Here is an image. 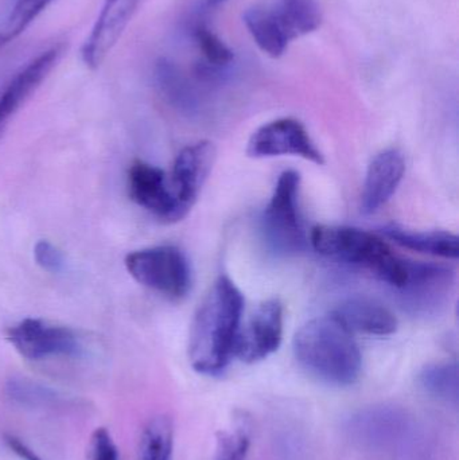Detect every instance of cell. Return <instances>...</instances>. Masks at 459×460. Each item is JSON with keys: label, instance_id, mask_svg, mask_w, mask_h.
<instances>
[{"label": "cell", "instance_id": "cell-1", "mask_svg": "<svg viewBox=\"0 0 459 460\" xmlns=\"http://www.w3.org/2000/svg\"><path fill=\"white\" fill-rule=\"evenodd\" d=\"M244 296L221 275L197 308L189 334V361L199 375L218 376L234 354L242 326Z\"/></svg>", "mask_w": 459, "mask_h": 460}, {"label": "cell", "instance_id": "cell-2", "mask_svg": "<svg viewBox=\"0 0 459 460\" xmlns=\"http://www.w3.org/2000/svg\"><path fill=\"white\" fill-rule=\"evenodd\" d=\"M294 354L307 373L331 385H353L360 377V349L353 332L334 315L304 324L294 338Z\"/></svg>", "mask_w": 459, "mask_h": 460}, {"label": "cell", "instance_id": "cell-3", "mask_svg": "<svg viewBox=\"0 0 459 460\" xmlns=\"http://www.w3.org/2000/svg\"><path fill=\"white\" fill-rule=\"evenodd\" d=\"M310 243L318 253L364 268L398 291L407 279V262L379 235L350 226H315Z\"/></svg>", "mask_w": 459, "mask_h": 460}, {"label": "cell", "instance_id": "cell-4", "mask_svg": "<svg viewBox=\"0 0 459 460\" xmlns=\"http://www.w3.org/2000/svg\"><path fill=\"white\" fill-rule=\"evenodd\" d=\"M299 188L301 175L294 170L283 172L261 215V234L275 253L290 256L306 248V233L299 216Z\"/></svg>", "mask_w": 459, "mask_h": 460}, {"label": "cell", "instance_id": "cell-5", "mask_svg": "<svg viewBox=\"0 0 459 460\" xmlns=\"http://www.w3.org/2000/svg\"><path fill=\"white\" fill-rule=\"evenodd\" d=\"M126 268L137 283L170 299H182L190 291V262L178 246H153L131 252L127 254Z\"/></svg>", "mask_w": 459, "mask_h": 460}, {"label": "cell", "instance_id": "cell-6", "mask_svg": "<svg viewBox=\"0 0 459 460\" xmlns=\"http://www.w3.org/2000/svg\"><path fill=\"white\" fill-rule=\"evenodd\" d=\"M7 340L30 361L78 356L83 351V343L75 330L43 319L27 318L13 324L7 330Z\"/></svg>", "mask_w": 459, "mask_h": 460}, {"label": "cell", "instance_id": "cell-7", "mask_svg": "<svg viewBox=\"0 0 459 460\" xmlns=\"http://www.w3.org/2000/svg\"><path fill=\"white\" fill-rule=\"evenodd\" d=\"M247 155L255 159L293 155L320 166L325 164L306 127L291 118L278 119L256 129L248 140Z\"/></svg>", "mask_w": 459, "mask_h": 460}, {"label": "cell", "instance_id": "cell-8", "mask_svg": "<svg viewBox=\"0 0 459 460\" xmlns=\"http://www.w3.org/2000/svg\"><path fill=\"white\" fill-rule=\"evenodd\" d=\"M283 340V305L278 299L260 303L244 326H240L234 357L244 364L263 361L280 348Z\"/></svg>", "mask_w": 459, "mask_h": 460}, {"label": "cell", "instance_id": "cell-9", "mask_svg": "<svg viewBox=\"0 0 459 460\" xmlns=\"http://www.w3.org/2000/svg\"><path fill=\"white\" fill-rule=\"evenodd\" d=\"M455 286V272L442 265L410 261L406 283L398 289L404 307L415 314L436 313Z\"/></svg>", "mask_w": 459, "mask_h": 460}, {"label": "cell", "instance_id": "cell-10", "mask_svg": "<svg viewBox=\"0 0 459 460\" xmlns=\"http://www.w3.org/2000/svg\"><path fill=\"white\" fill-rule=\"evenodd\" d=\"M215 161V145L207 140L188 146L175 158L170 186L182 218L189 215L196 204Z\"/></svg>", "mask_w": 459, "mask_h": 460}, {"label": "cell", "instance_id": "cell-11", "mask_svg": "<svg viewBox=\"0 0 459 460\" xmlns=\"http://www.w3.org/2000/svg\"><path fill=\"white\" fill-rule=\"evenodd\" d=\"M129 197L135 204L163 223L182 220L166 172L147 162L137 161L128 170Z\"/></svg>", "mask_w": 459, "mask_h": 460}, {"label": "cell", "instance_id": "cell-12", "mask_svg": "<svg viewBox=\"0 0 459 460\" xmlns=\"http://www.w3.org/2000/svg\"><path fill=\"white\" fill-rule=\"evenodd\" d=\"M142 0H104L100 15L83 46V61L96 69L115 48Z\"/></svg>", "mask_w": 459, "mask_h": 460}, {"label": "cell", "instance_id": "cell-13", "mask_svg": "<svg viewBox=\"0 0 459 460\" xmlns=\"http://www.w3.org/2000/svg\"><path fill=\"white\" fill-rule=\"evenodd\" d=\"M61 56V49H48L27 62L5 86L0 94V135L4 131L8 120L21 110L22 105L40 88L49 73L56 66Z\"/></svg>", "mask_w": 459, "mask_h": 460}, {"label": "cell", "instance_id": "cell-14", "mask_svg": "<svg viewBox=\"0 0 459 460\" xmlns=\"http://www.w3.org/2000/svg\"><path fill=\"white\" fill-rule=\"evenodd\" d=\"M406 172L403 155L398 150H385L377 154L366 170L361 193V210L366 215L377 212L384 207L398 190Z\"/></svg>", "mask_w": 459, "mask_h": 460}, {"label": "cell", "instance_id": "cell-15", "mask_svg": "<svg viewBox=\"0 0 459 460\" xmlns=\"http://www.w3.org/2000/svg\"><path fill=\"white\" fill-rule=\"evenodd\" d=\"M336 316L350 332L387 337L398 329V319L382 303L369 297H350L339 305Z\"/></svg>", "mask_w": 459, "mask_h": 460}, {"label": "cell", "instance_id": "cell-16", "mask_svg": "<svg viewBox=\"0 0 459 460\" xmlns=\"http://www.w3.org/2000/svg\"><path fill=\"white\" fill-rule=\"evenodd\" d=\"M382 233L398 245L419 253L446 260H457L459 256L458 235L445 230H415L393 224L384 226Z\"/></svg>", "mask_w": 459, "mask_h": 460}, {"label": "cell", "instance_id": "cell-17", "mask_svg": "<svg viewBox=\"0 0 459 460\" xmlns=\"http://www.w3.org/2000/svg\"><path fill=\"white\" fill-rule=\"evenodd\" d=\"M244 23L263 53L278 58L285 53L293 38L278 18L274 8L252 7L245 11Z\"/></svg>", "mask_w": 459, "mask_h": 460}, {"label": "cell", "instance_id": "cell-18", "mask_svg": "<svg viewBox=\"0 0 459 460\" xmlns=\"http://www.w3.org/2000/svg\"><path fill=\"white\" fill-rule=\"evenodd\" d=\"M155 81L159 91L172 107L183 112H193L199 105L196 89L182 70L169 59L156 62Z\"/></svg>", "mask_w": 459, "mask_h": 460}, {"label": "cell", "instance_id": "cell-19", "mask_svg": "<svg viewBox=\"0 0 459 460\" xmlns=\"http://www.w3.org/2000/svg\"><path fill=\"white\" fill-rule=\"evenodd\" d=\"M272 8L293 40L314 31L322 21L318 0H277Z\"/></svg>", "mask_w": 459, "mask_h": 460}, {"label": "cell", "instance_id": "cell-20", "mask_svg": "<svg viewBox=\"0 0 459 460\" xmlns=\"http://www.w3.org/2000/svg\"><path fill=\"white\" fill-rule=\"evenodd\" d=\"M420 388L442 402L457 405L459 391L458 367L455 362L428 365L419 373Z\"/></svg>", "mask_w": 459, "mask_h": 460}, {"label": "cell", "instance_id": "cell-21", "mask_svg": "<svg viewBox=\"0 0 459 460\" xmlns=\"http://www.w3.org/2000/svg\"><path fill=\"white\" fill-rule=\"evenodd\" d=\"M174 446V426L167 415L151 419L146 426L140 443L139 460H172Z\"/></svg>", "mask_w": 459, "mask_h": 460}, {"label": "cell", "instance_id": "cell-22", "mask_svg": "<svg viewBox=\"0 0 459 460\" xmlns=\"http://www.w3.org/2000/svg\"><path fill=\"white\" fill-rule=\"evenodd\" d=\"M190 32L204 56V61L213 65L234 64V51L207 27L204 5H202V11H197L194 13L190 22Z\"/></svg>", "mask_w": 459, "mask_h": 460}, {"label": "cell", "instance_id": "cell-23", "mask_svg": "<svg viewBox=\"0 0 459 460\" xmlns=\"http://www.w3.org/2000/svg\"><path fill=\"white\" fill-rule=\"evenodd\" d=\"M250 445V420L242 413L234 418L228 429L218 434L213 460H247Z\"/></svg>", "mask_w": 459, "mask_h": 460}, {"label": "cell", "instance_id": "cell-24", "mask_svg": "<svg viewBox=\"0 0 459 460\" xmlns=\"http://www.w3.org/2000/svg\"><path fill=\"white\" fill-rule=\"evenodd\" d=\"M402 421L403 418L393 411H369L353 419V429L358 435L363 434L366 442H383L398 434Z\"/></svg>", "mask_w": 459, "mask_h": 460}, {"label": "cell", "instance_id": "cell-25", "mask_svg": "<svg viewBox=\"0 0 459 460\" xmlns=\"http://www.w3.org/2000/svg\"><path fill=\"white\" fill-rule=\"evenodd\" d=\"M53 0H16L0 29V45L16 40Z\"/></svg>", "mask_w": 459, "mask_h": 460}, {"label": "cell", "instance_id": "cell-26", "mask_svg": "<svg viewBox=\"0 0 459 460\" xmlns=\"http://www.w3.org/2000/svg\"><path fill=\"white\" fill-rule=\"evenodd\" d=\"M5 394L13 402L30 408L48 407L59 399L53 389L24 377L10 378L5 385Z\"/></svg>", "mask_w": 459, "mask_h": 460}, {"label": "cell", "instance_id": "cell-27", "mask_svg": "<svg viewBox=\"0 0 459 460\" xmlns=\"http://www.w3.org/2000/svg\"><path fill=\"white\" fill-rule=\"evenodd\" d=\"M34 259L42 270L50 273L61 272L65 267L64 254L50 241L42 240L35 243Z\"/></svg>", "mask_w": 459, "mask_h": 460}, {"label": "cell", "instance_id": "cell-28", "mask_svg": "<svg viewBox=\"0 0 459 460\" xmlns=\"http://www.w3.org/2000/svg\"><path fill=\"white\" fill-rule=\"evenodd\" d=\"M91 460H119L118 447L110 432L97 429L91 439Z\"/></svg>", "mask_w": 459, "mask_h": 460}, {"label": "cell", "instance_id": "cell-29", "mask_svg": "<svg viewBox=\"0 0 459 460\" xmlns=\"http://www.w3.org/2000/svg\"><path fill=\"white\" fill-rule=\"evenodd\" d=\"M4 443L7 447L22 460H42L37 453L31 450L26 443L22 442L13 435H4Z\"/></svg>", "mask_w": 459, "mask_h": 460}, {"label": "cell", "instance_id": "cell-30", "mask_svg": "<svg viewBox=\"0 0 459 460\" xmlns=\"http://www.w3.org/2000/svg\"><path fill=\"white\" fill-rule=\"evenodd\" d=\"M226 0H205V7L207 8V10H212V8L218 7V5L224 4Z\"/></svg>", "mask_w": 459, "mask_h": 460}]
</instances>
